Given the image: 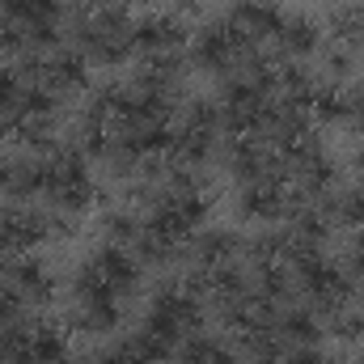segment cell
Listing matches in <instances>:
<instances>
[]
</instances>
